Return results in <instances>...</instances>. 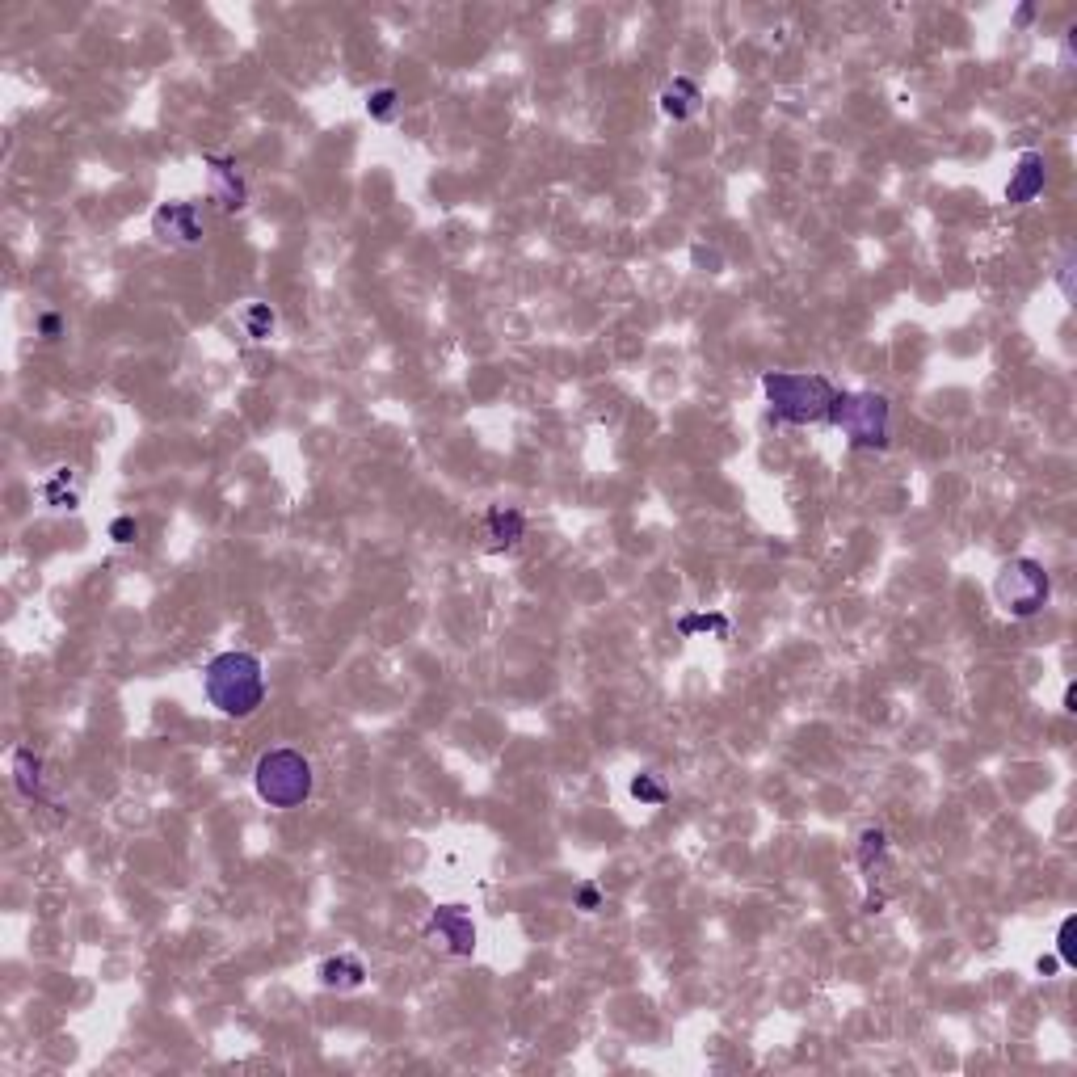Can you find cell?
I'll return each instance as SVG.
<instances>
[{"mask_svg": "<svg viewBox=\"0 0 1077 1077\" xmlns=\"http://www.w3.org/2000/svg\"><path fill=\"white\" fill-rule=\"evenodd\" d=\"M202 690H207L215 711H223V716H232V720H249L253 711L266 703V669H261V661L253 653L232 648V653H219L207 661V669H202Z\"/></svg>", "mask_w": 1077, "mask_h": 1077, "instance_id": "6da1fadb", "label": "cell"}, {"mask_svg": "<svg viewBox=\"0 0 1077 1077\" xmlns=\"http://www.w3.org/2000/svg\"><path fill=\"white\" fill-rule=\"evenodd\" d=\"M762 392L770 404V417L779 425H825L838 388L825 375L808 371H766Z\"/></svg>", "mask_w": 1077, "mask_h": 1077, "instance_id": "7a4b0ae2", "label": "cell"}, {"mask_svg": "<svg viewBox=\"0 0 1077 1077\" xmlns=\"http://www.w3.org/2000/svg\"><path fill=\"white\" fill-rule=\"evenodd\" d=\"M253 787L270 808H299L312 800L316 775H312V762L299 749H270L253 766Z\"/></svg>", "mask_w": 1077, "mask_h": 1077, "instance_id": "3957f363", "label": "cell"}, {"mask_svg": "<svg viewBox=\"0 0 1077 1077\" xmlns=\"http://www.w3.org/2000/svg\"><path fill=\"white\" fill-rule=\"evenodd\" d=\"M829 425H838L855 451H884L892 434V404L880 392H838Z\"/></svg>", "mask_w": 1077, "mask_h": 1077, "instance_id": "277c9868", "label": "cell"}, {"mask_svg": "<svg viewBox=\"0 0 1077 1077\" xmlns=\"http://www.w3.org/2000/svg\"><path fill=\"white\" fill-rule=\"evenodd\" d=\"M1052 594V581L1044 573V564L1040 560H1006L998 568V577H993V598H998V606L1010 615V619H1031V615H1040V606L1048 602Z\"/></svg>", "mask_w": 1077, "mask_h": 1077, "instance_id": "5b68a950", "label": "cell"}, {"mask_svg": "<svg viewBox=\"0 0 1077 1077\" xmlns=\"http://www.w3.org/2000/svg\"><path fill=\"white\" fill-rule=\"evenodd\" d=\"M421 934H425V943H434L446 955H459V960L476 951V922L467 918L463 905H438Z\"/></svg>", "mask_w": 1077, "mask_h": 1077, "instance_id": "8992f818", "label": "cell"}, {"mask_svg": "<svg viewBox=\"0 0 1077 1077\" xmlns=\"http://www.w3.org/2000/svg\"><path fill=\"white\" fill-rule=\"evenodd\" d=\"M152 232L169 249H194L202 245V211L194 202H160L152 211Z\"/></svg>", "mask_w": 1077, "mask_h": 1077, "instance_id": "52a82bcc", "label": "cell"}, {"mask_svg": "<svg viewBox=\"0 0 1077 1077\" xmlns=\"http://www.w3.org/2000/svg\"><path fill=\"white\" fill-rule=\"evenodd\" d=\"M207 169H211V202H215V207H219L223 215L245 211L249 186H245V177H240L236 160H228V156H207Z\"/></svg>", "mask_w": 1077, "mask_h": 1077, "instance_id": "ba28073f", "label": "cell"}, {"mask_svg": "<svg viewBox=\"0 0 1077 1077\" xmlns=\"http://www.w3.org/2000/svg\"><path fill=\"white\" fill-rule=\"evenodd\" d=\"M1044 181H1048V165H1044V152H1023L1019 165L1010 169V181H1006V202L1010 207H1027L1044 194Z\"/></svg>", "mask_w": 1077, "mask_h": 1077, "instance_id": "9c48e42d", "label": "cell"}, {"mask_svg": "<svg viewBox=\"0 0 1077 1077\" xmlns=\"http://www.w3.org/2000/svg\"><path fill=\"white\" fill-rule=\"evenodd\" d=\"M661 114L665 118H674V123H686V118H695V110H699V101H703V93H699V85L695 80H686V76H674L669 80V85L661 89Z\"/></svg>", "mask_w": 1077, "mask_h": 1077, "instance_id": "30bf717a", "label": "cell"}, {"mask_svg": "<svg viewBox=\"0 0 1077 1077\" xmlns=\"http://www.w3.org/2000/svg\"><path fill=\"white\" fill-rule=\"evenodd\" d=\"M320 985L324 989H337V993H345V989H358L362 981H367V968H362V960L358 955H329V960L320 964Z\"/></svg>", "mask_w": 1077, "mask_h": 1077, "instance_id": "8fae6325", "label": "cell"}, {"mask_svg": "<svg viewBox=\"0 0 1077 1077\" xmlns=\"http://www.w3.org/2000/svg\"><path fill=\"white\" fill-rule=\"evenodd\" d=\"M484 531H489L493 547H514V543H522V535H526V518H522L518 510L493 505V510L484 514Z\"/></svg>", "mask_w": 1077, "mask_h": 1077, "instance_id": "7c38bea8", "label": "cell"}, {"mask_svg": "<svg viewBox=\"0 0 1077 1077\" xmlns=\"http://www.w3.org/2000/svg\"><path fill=\"white\" fill-rule=\"evenodd\" d=\"M13 787L26 800H43V762L34 749H13Z\"/></svg>", "mask_w": 1077, "mask_h": 1077, "instance_id": "4fadbf2b", "label": "cell"}, {"mask_svg": "<svg viewBox=\"0 0 1077 1077\" xmlns=\"http://www.w3.org/2000/svg\"><path fill=\"white\" fill-rule=\"evenodd\" d=\"M38 493H43L47 505H55V510H76V489H72V467H55V472L38 484Z\"/></svg>", "mask_w": 1077, "mask_h": 1077, "instance_id": "5bb4252c", "label": "cell"}, {"mask_svg": "<svg viewBox=\"0 0 1077 1077\" xmlns=\"http://www.w3.org/2000/svg\"><path fill=\"white\" fill-rule=\"evenodd\" d=\"M240 324H245V333H249L253 341H270L274 329H278V316H274L270 303H249L245 316H240Z\"/></svg>", "mask_w": 1077, "mask_h": 1077, "instance_id": "9a60e30c", "label": "cell"}, {"mask_svg": "<svg viewBox=\"0 0 1077 1077\" xmlns=\"http://www.w3.org/2000/svg\"><path fill=\"white\" fill-rule=\"evenodd\" d=\"M888 855V833L884 829H863L859 838V867L863 871H876V863H884Z\"/></svg>", "mask_w": 1077, "mask_h": 1077, "instance_id": "2e32d148", "label": "cell"}, {"mask_svg": "<svg viewBox=\"0 0 1077 1077\" xmlns=\"http://www.w3.org/2000/svg\"><path fill=\"white\" fill-rule=\"evenodd\" d=\"M632 796H636L640 804H653V808H661V804L669 800V791H665V783L653 775V770H640V775L632 779Z\"/></svg>", "mask_w": 1077, "mask_h": 1077, "instance_id": "e0dca14e", "label": "cell"}, {"mask_svg": "<svg viewBox=\"0 0 1077 1077\" xmlns=\"http://www.w3.org/2000/svg\"><path fill=\"white\" fill-rule=\"evenodd\" d=\"M678 632H682V636H699V632L728 636V619H724V615H682V619H678Z\"/></svg>", "mask_w": 1077, "mask_h": 1077, "instance_id": "ac0fdd59", "label": "cell"}, {"mask_svg": "<svg viewBox=\"0 0 1077 1077\" xmlns=\"http://www.w3.org/2000/svg\"><path fill=\"white\" fill-rule=\"evenodd\" d=\"M396 110H400V93L396 89H375L367 97V114L375 118V123H392Z\"/></svg>", "mask_w": 1077, "mask_h": 1077, "instance_id": "d6986e66", "label": "cell"}, {"mask_svg": "<svg viewBox=\"0 0 1077 1077\" xmlns=\"http://www.w3.org/2000/svg\"><path fill=\"white\" fill-rule=\"evenodd\" d=\"M1073 918L1061 922V930H1056V960H1061V968H1073L1077 964V947H1073Z\"/></svg>", "mask_w": 1077, "mask_h": 1077, "instance_id": "ffe728a7", "label": "cell"}, {"mask_svg": "<svg viewBox=\"0 0 1077 1077\" xmlns=\"http://www.w3.org/2000/svg\"><path fill=\"white\" fill-rule=\"evenodd\" d=\"M135 535H139V522H135V518L123 514V518H114V522H110V539H114V543H135Z\"/></svg>", "mask_w": 1077, "mask_h": 1077, "instance_id": "44dd1931", "label": "cell"}, {"mask_svg": "<svg viewBox=\"0 0 1077 1077\" xmlns=\"http://www.w3.org/2000/svg\"><path fill=\"white\" fill-rule=\"evenodd\" d=\"M598 905H602V892H598V884H581V888H577V909L594 913Z\"/></svg>", "mask_w": 1077, "mask_h": 1077, "instance_id": "7402d4cb", "label": "cell"}, {"mask_svg": "<svg viewBox=\"0 0 1077 1077\" xmlns=\"http://www.w3.org/2000/svg\"><path fill=\"white\" fill-rule=\"evenodd\" d=\"M1056 287H1061L1065 295H1073V257H1065L1061 266H1056Z\"/></svg>", "mask_w": 1077, "mask_h": 1077, "instance_id": "603a6c76", "label": "cell"}, {"mask_svg": "<svg viewBox=\"0 0 1077 1077\" xmlns=\"http://www.w3.org/2000/svg\"><path fill=\"white\" fill-rule=\"evenodd\" d=\"M59 329H64V320H59L55 312H47V316H38V333H43V337H59Z\"/></svg>", "mask_w": 1077, "mask_h": 1077, "instance_id": "cb8c5ba5", "label": "cell"}, {"mask_svg": "<svg viewBox=\"0 0 1077 1077\" xmlns=\"http://www.w3.org/2000/svg\"><path fill=\"white\" fill-rule=\"evenodd\" d=\"M1061 968V960H1056V955H1040V960H1035V972H1040V977H1052V972Z\"/></svg>", "mask_w": 1077, "mask_h": 1077, "instance_id": "d4e9b609", "label": "cell"}, {"mask_svg": "<svg viewBox=\"0 0 1077 1077\" xmlns=\"http://www.w3.org/2000/svg\"><path fill=\"white\" fill-rule=\"evenodd\" d=\"M1031 17H1035V9H1031V5H1023L1019 13H1014V22H1019V26H1027V22H1031Z\"/></svg>", "mask_w": 1077, "mask_h": 1077, "instance_id": "484cf974", "label": "cell"}]
</instances>
